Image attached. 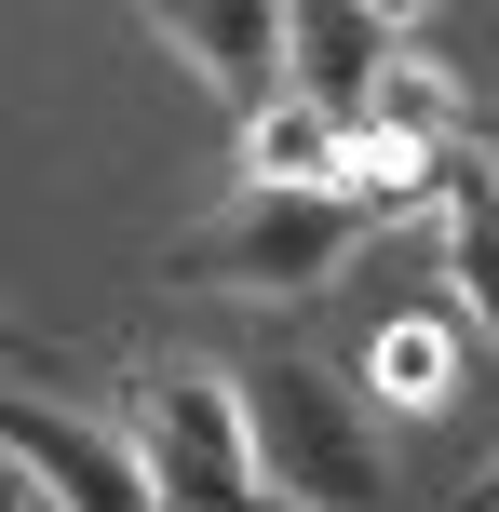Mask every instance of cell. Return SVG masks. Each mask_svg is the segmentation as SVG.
Returning a JSON list of instances; mask_svg holds the SVG:
<instances>
[{"label": "cell", "instance_id": "cell-10", "mask_svg": "<svg viewBox=\"0 0 499 512\" xmlns=\"http://www.w3.org/2000/svg\"><path fill=\"white\" fill-rule=\"evenodd\" d=\"M446 512H499V459H486V472H473V486H459Z\"/></svg>", "mask_w": 499, "mask_h": 512}, {"label": "cell", "instance_id": "cell-11", "mask_svg": "<svg viewBox=\"0 0 499 512\" xmlns=\"http://www.w3.org/2000/svg\"><path fill=\"white\" fill-rule=\"evenodd\" d=\"M486 149H499V122H486Z\"/></svg>", "mask_w": 499, "mask_h": 512}, {"label": "cell", "instance_id": "cell-1", "mask_svg": "<svg viewBox=\"0 0 499 512\" xmlns=\"http://www.w3.org/2000/svg\"><path fill=\"white\" fill-rule=\"evenodd\" d=\"M230 391H243V432H257V486L284 499V512H378V499H392L378 418L351 405L338 364H311V351H243Z\"/></svg>", "mask_w": 499, "mask_h": 512}, {"label": "cell", "instance_id": "cell-9", "mask_svg": "<svg viewBox=\"0 0 499 512\" xmlns=\"http://www.w3.org/2000/svg\"><path fill=\"white\" fill-rule=\"evenodd\" d=\"M446 283L473 310V337L499 351V162H459V189H446Z\"/></svg>", "mask_w": 499, "mask_h": 512}, {"label": "cell", "instance_id": "cell-2", "mask_svg": "<svg viewBox=\"0 0 499 512\" xmlns=\"http://www.w3.org/2000/svg\"><path fill=\"white\" fill-rule=\"evenodd\" d=\"M378 230H392V216H378L365 189H243L230 216H203V230L162 243V283H176V297H311V283H338Z\"/></svg>", "mask_w": 499, "mask_h": 512}, {"label": "cell", "instance_id": "cell-5", "mask_svg": "<svg viewBox=\"0 0 499 512\" xmlns=\"http://www.w3.org/2000/svg\"><path fill=\"white\" fill-rule=\"evenodd\" d=\"M149 41L176 54V68L203 81L216 108H243V122H270V108L297 95V14H270V0H203V14H149Z\"/></svg>", "mask_w": 499, "mask_h": 512}, {"label": "cell", "instance_id": "cell-7", "mask_svg": "<svg viewBox=\"0 0 499 512\" xmlns=\"http://www.w3.org/2000/svg\"><path fill=\"white\" fill-rule=\"evenodd\" d=\"M405 54H419V41H405V14H365V0H311V14H297V95H311L324 122H351V135H365Z\"/></svg>", "mask_w": 499, "mask_h": 512}, {"label": "cell", "instance_id": "cell-8", "mask_svg": "<svg viewBox=\"0 0 499 512\" xmlns=\"http://www.w3.org/2000/svg\"><path fill=\"white\" fill-rule=\"evenodd\" d=\"M351 149H365V135H351V122H324L311 95H284L270 122H243V162H257V189H351Z\"/></svg>", "mask_w": 499, "mask_h": 512}, {"label": "cell", "instance_id": "cell-4", "mask_svg": "<svg viewBox=\"0 0 499 512\" xmlns=\"http://www.w3.org/2000/svg\"><path fill=\"white\" fill-rule=\"evenodd\" d=\"M0 445H14V472H27L54 512H162L149 459H135V432H108V418H81V405L14 391V405H0Z\"/></svg>", "mask_w": 499, "mask_h": 512}, {"label": "cell", "instance_id": "cell-6", "mask_svg": "<svg viewBox=\"0 0 499 512\" xmlns=\"http://www.w3.org/2000/svg\"><path fill=\"white\" fill-rule=\"evenodd\" d=\"M459 378H473V310H459V283H446V297H392L365 324V391L392 418H446Z\"/></svg>", "mask_w": 499, "mask_h": 512}, {"label": "cell", "instance_id": "cell-3", "mask_svg": "<svg viewBox=\"0 0 499 512\" xmlns=\"http://www.w3.org/2000/svg\"><path fill=\"white\" fill-rule=\"evenodd\" d=\"M122 432H135V459H149L162 512H284L257 486V432H243V391L216 378V364H135Z\"/></svg>", "mask_w": 499, "mask_h": 512}]
</instances>
